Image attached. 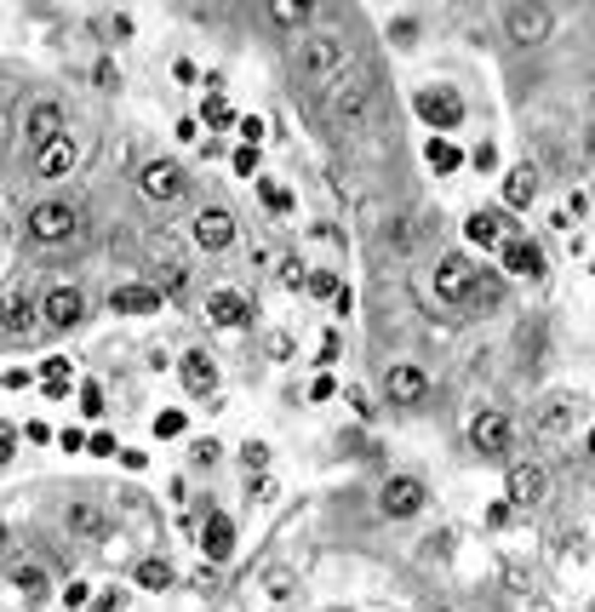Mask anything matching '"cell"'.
<instances>
[{"label":"cell","mask_w":595,"mask_h":612,"mask_svg":"<svg viewBox=\"0 0 595 612\" xmlns=\"http://www.w3.org/2000/svg\"><path fill=\"white\" fill-rule=\"evenodd\" d=\"M343 64H350V46L338 35H309L298 46V69H304L309 81H343Z\"/></svg>","instance_id":"1"},{"label":"cell","mask_w":595,"mask_h":612,"mask_svg":"<svg viewBox=\"0 0 595 612\" xmlns=\"http://www.w3.org/2000/svg\"><path fill=\"white\" fill-rule=\"evenodd\" d=\"M413 109H418V115L430 120L435 132H452V127L464 120V98H458L452 86H424V92L413 98Z\"/></svg>","instance_id":"2"},{"label":"cell","mask_w":595,"mask_h":612,"mask_svg":"<svg viewBox=\"0 0 595 612\" xmlns=\"http://www.w3.org/2000/svg\"><path fill=\"white\" fill-rule=\"evenodd\" d=\"M435 292H441L447 304H464V297L475 292V263H469L464 253H447L441 263H435Z\"/></svg>","instance_id":"3"},{"label":"cell","mask_w":595,"mask_h":612,"mask_svg":"<svg viewBox=\"0 0 595 612\" xmlns=\"http://www.w3.org/2000/svg\"><path fill=\"white\" fill-rule=\"evenodd\" d=\"M504 29H510V40L515 46H538L544 35H550V6H504Z\"/></svg>","instance_id":"4"},{"label":"cell","mask_w":595,"mask_h":612,"mask_svg":"<svg viewBox=\"0 0 595 612\" xmlns=\"http://www.w3.org/2000/svg\"><path fill=\"white\" fill-rule=\"evenodd\" d=\"M35 315H40V304L23 287H12L6 297H0V333H6V338H29V333H35Z\"/></svg>","instance_id":"5"},{"label":"cell","mask_w":595,"mask_h":612,"mask_svg":"<svg viewBox=\"0 0 595 612\" xmlns=\"http://www.w3.org/2000/svg\"><path fill=\"white\" fill-rule=\"evenodd\" d=\"M469 447L498 458V452H510V418L504 412H475L469 418Z\"/></svg>","instance_id":"6"},{"label":"cell","mask_w":595,"mask_h":612,"mask_svg":"<svg viewBox=\"0 0 595 612\" xmlns=\"http://www.w3.org/2000/svg\"><path fill=\"white\" fill-rule=\"evenodd\" d=\"M29 235H35V241H69V235H75V212L58 207V200H46V207L29 212Z\"/></svg>","instance_id":"7"},{"label":"cell","mask_w":595,"mask_h":612,"mask_svg":"<svg viewBox=\"0 0 595 612\" xmlns=\"http://www.w3.org/2000/svg\"><path fill=\"white\" fill-rule=\"evenodd\" d=\"M378 504H384V515H395V521H401V515H418V510H424V481L395 475V481L384 486V498H378Z\"/></svg>","instance_id":"8"},{"label":"cell","mask_w":595,"mask_h":612,"mask_svg":"<svg viewBox=\"0 0 595 612\" xmlns=\"http://www.w3.org/2000/svg\"><path fill=\"white\" fill-rule=\"evenodd\" d=\"M144 195L149 200H178L183 195V166L178 161H149L144 166Z\"/></svg>","instance_id":"9"},{"label":"cell","mask_w":595,"mask_h":612,"mask_svg":"<svg viewBox=\"0 0 595 612\" xmlns=\"http://www.w3.org/2000/svg\"><path fill=\"white\" fill-rule=\"evenodd\" d=\"M544 486H550V475H544L538 464H515V469H510V504H515V510L538 504V498H544Z\"/></svg>","instance_id":"10"},{"label":"cell","mask_w":595,"mask_h":612,"mask_svg":"<svg viewBox=\"0 0 595 612\" xmlns=\"http://www.w3.org/2000/svg\"><path fill=\"white\" fill-rule=\"evenodd\" d=\"M75 161H81V144H75V137L64 132V137H52V144H46L40 149V178H69V172H75Z\"/></svg>","instance_id":"11"},{"label":"cell","mask_w":595,"mask_h":612,"mask_svg":"<svg viewBox=\"0 0 595 612\" xmlns=\"http://www.w3.org/2000/svg\"><path fill=\"white\" fill-rule=\"evenodd\" d=\"M195 241L207 246V253H224V246L235 241V217L229 212H218V207H207L195 217Z\"/></svg>","instance_id":"12"},{"label":"cell","mask_w":595,"mask_h":612,"mask_svg":"<svg viewBox=\"0 0 595 612\" xmlns=\"http://www.w3.org/2000/svg\"><path fill=\"white\" fill-rule=\"evenodd\" d=\"M23 132H29V144H35V149H46L52 137H64V109H58V103H35V109H29V120H23Z\"/></svg>","instance_id":"13"},{"label":"cell","mask_w":595,"mask_h":612,"mask_svg":"<svg viewBox=\"0 0 595 612\" xmlns=\"http://www.w3.org/2000/svg\"><path fill=\"white\" fill-rule=\"evenodd\" d=\"M430 395V378L418 367H389V401L395 406H418Z\"/></svg>","instance_id":"14"},{"label":"cell","mask_w":595,"mask_h":612,"mask_svg":"<svg viewBox=\"0 0 595 612\" xmlns=\"http://www.w3.org/2000/svg\"><path fill=\"white\" fill-rule=\"evenodd\" d=\"M109 309H115V315H155V309H161V292L155 287H115L109 292Z\"/></svg>","instance_id":"15"},{"label":"cell","mask_w":595,"mask_h":612,"mask_svg":"<svg viewBox=\"0 0 595 612\" xmlns=\"http://www.w3.org/2000/svg\"><path fill=\"white\" fill-rule=\"evenodd\" d=\"M498 246H504V270L510 275H527V280L544 275V253L532 241H498Z\"/></svg>","instance_id":"16"},{"label":"cell","mask_w":595,"mask_h":612,"mask_svg":"<svg viewBox=\"0 0 595 612\" xmlns=\"http://www.w3.org/2000/svg\"><path fill=\"white\" fill-rule=\"evenodd\" d=\"M207 315H212L218 326H246V321H253V309H246V297H241V292H229V287H224V292H212V297H207Z\"/></svg>","instance_id":"17"},{"label":"cell","mask_w":595,"mask_h":612,"mask_svg":"<svg viewBox=\"0 0 595 612\" xmlns=\"http://www.w3.org/2000/svg\"><path fill=\"white\" fill-rule=\"evenodd\" d=\"M183 389H190V395H212V389H218V367H212V360L207 355H200V350H190V355H183Z\"/></svg>","instance_id":"18"},{"label":"cell","mask_w":595,"mask_h":612,"mask_svg":"<svg viewBox=\"0 0 595 612\" xmlns=\"http://www.w3.org/2000/svg\"><path fill=\"white\" fill-rule=\"evenodd\" d=\"M200 549H207V561H224L235 549V521H229V515H207V527H200Z\"/></svg>","instance_id":"19"},{"label":"cell","mask_w":595,"mask_h":612,"mask_svg":"<svg viewBox=\"0 0 595 612\" xmlns=\"http://www.w3.org/2000/svg\"><path fill=\"white\" fill-rule=\"evenodd\" d=\"M46 321H52V326H75V321H81V292H75V287H58V292H46Z\"/></svg>","instance_id":"20"},{"label":"cell","mask_w":595,"mask_h":612,"mask_svg":"<svg viewBox=\"0 0 595 612\" xmlns=\"http://www.w3.org/2000/svg\"><path fill=\"white\" fill-rule=\"evenodd\" d=\"M326 109H333L338 120H355V115L367 109V86H361V81H338L333 92H326Z\"/></svg>","instance_id":"21"},{"label":"cell","mask_w":595,"mask_h":612,"mask_svg":"<svg viewBox=\"0 0 595 612\" xmlns=\"http://www.w3.org/2000/svg\"><path fill=\"white\" fill-rule=\"evenodd\" d=\"M504 200H510V207H532V200H538V172L515 166L510 178H504Z\"/></svg>","instance_id":"22"},{"label":"cell","mask_w":595,"mask_h":612,"mask_svg":"<svg viewBox=\"0 0 595 612\" xmlns=\"http://www.w3.org/2000/svg\"><path fill=\"white\" fill-rule=\"evenodd\" d=\"M464 235H469L475 246H498V235H504V217H498V212H475V217L464 224Z\"/></svg>","instance_id":"23"},{"label":"cell","mask_w":595,"mask_h":612,"mask_svg":"<svg viewBox=\"0 0 595 612\" xmlns=\"http://www.w3.org/2000/svg\"><path fill=\"white\" fill-rule=\"evenodd\" d=\"M138 584H144V590H166L172 584V567H166V561H138Z\"/></svg>","instance_id":"24"},{"label":"cell","mask_w":595,"mask_h":612,"mask_svg":"<svg viewBox=\"0 0 595 612\" xmlns=\"http://www.w3.org/2000/svg\"><path fill=\"white\" fill-rule=\"evenodd\" d=\"M424 161H430L435 172H452V166H458V161H464V155H458V149H452V144H447V137H430V149H424Z\"/></svg>","instance_id":"25"},{"label":"cell","mask_w":595,"mask_h":612,"mask_svg":"<svg viewBox=\"0 0 595 612\" xmlns=\"http://www.w3.org/2000/svg\"><path fill=\"white\" fill-rule=\"evenodd\" d=\"M567 418H573V401H567V395H555V401L538 412V423H544V430H567Z\"/></svg>","instance_id":"26"},{"label":"cell","mask_w":595,"mask_h":612,"mask_svg":"<svg viewBox=\"0 0 595 612\" xmlns=\"http://www.w3.org/2000/svg\"><path fill=\"white\" fill-rule=\"evenodd\" d=\"M12 584H18L23 595H40L46 590V572L40 567H12Z\"/></svg>","instance_id":"27"},{"label":"cell","mask_w":595,"mask_h":612,"mask_svg":"<svg viewBox=\"0 0 595 612\" xmlns=\"http://www.w3.org/2000/svg\"><path fill=\"white\" fill-rule=\"evenodd\" d=\"M69 527H75V532H98V527H103V515L92 510V504H75V510H69Z\"/></svg>","instance_id":"28"},{"label":"cell","mask_w":595,"mask_h":612,"mask_svg":"<svg viewBox=\"0 0 595 612\" xmlns=\"http://www.w3.org/2000/svg\"><path fill=\"white\" fill-rule=\"evenodd\" d=\"M241 464H246V475L263 469V464H270V447H263V441H246V447H241Z\"/></svg>","instance_id":"29"},{"label":"cell","mask_w":595,"mask_h":612,"mask_svg":"<svg viewBox=\"0 0 595 612\" xmlns=\"http://www.w3.org/2000/svg\"><path fill=\"white\" fill-rule=\"evenodd\" d=\"M270 18H275L280 29H292V23H304L309 12H304V6H270Z\"/></svg>","instance_id":"30"},{"label":"cell","mask_w":595,"mask_h":612,"mask_svg":"<svg viewBox=\"0 0 595 612\" xmlns=\"http://www.w3.org/2000/svg\"><path fill=\"white\" fill-rule=\"evenodd\" d=\"M229 120H235V109H229L224 98H212V103H207V127H229Z\"/></svg>","instance_id":"31"},{"label":"cell","mask_w":595,"mask_h":612,"mask_svg":"<svg viewBox=\"0 0 595 612\" xmlns=\"http://www.w3.org/2000/svg\"><path fill=\"white\" fill-rule=\"evenodd\" d=\"M155 435H161V441H166V435H183V412H161V418H155Z\"/></svg>","instance_id":"32"},{"label":"cell","mask_w":595,"mask_h":612,"mask_svg":"<svg viewBox=\"0 0 595 612\" xmlns=\"http://www.w3.org/2000/svg\"><path fill=\"white\" fill-rule=\"evenodd\" d=\"M235 172H241V178H246V172H258V144L235 149Z\"/></svg>","instance_id":"33"},{"label":"cell","mask_w":595,"mask_h":612,"mask_svg":"<svg viewBox=\"0 0 595 612\" xmlns=\"http://www.w3.org/2000/svg\"><path fill=\"white\" fill-rule=\"evenodd\" d=\"M86 601H92V584H69V590H64V607H69V612L86 607Z\"/></svg>","instance_id":"34"},{"label":"cell","mask_w":595,"mask_h":612,"mask_svg":"<svg viewBox=\"0 0 595 612\" xmlns=\"http://www.w3.org/2000/svg\"><path fill=\"white\" fill-rule=\"evenodd\" d=\"M263 200H270L275 212H287V207H292V195H287V190H275V183H263Z\"/></svg>","instance_id":"35"},{"label":"cell","mask_w":595,"mask_h":612,"mask_svg":"<svg viewBox=\"0 0 595 612\" xmlns=\"http://www.w3.org/2000/svg\"><path fill=\"white\" fill-rule=\"evenodd\" d=\"M127 607V590H109V595H98V612H120Z\"/></svg>","instance_id":"36"},{"label":"cell","mask_w":595,"mask_h":612,"mask_svg":"<svg viewBox=\"0 0 595 612\" xmlns=\"http://www.w3.org/2000/svg\"><path fill=\"white\" fill-rule=\"evenodd\" d=\"M190 458H195V464H218V441H195Z\"/></svg>","instance_id":"37"},{"label":"cell","mask_w":595,"mask_h":612,"mask_svg":"<svg viewBox=\"0 0 595 612\" xmlns=\"http://www.w3.org/2000/svg\"><path fill=\"white\" fill-rule=\"evenodd\" d=\"M309 292H321V297H333V292H338V280H333V275H309Z\"/></svg>","instance_id":"38"},{"label":"cell","mask_w":595,"mask_h":612,"mask_svg":"<svg viewBox=\"0 0 595 612\" xmlns=\"http://www.w3.org/2000/svg\"><path fill=\"white\" fill-rule=\"evenodd\" d=\"M81 401H86V412H92V418L103 412V395H98V384H86V389H81Z\"/></svg>","instance_id":"39"},{"label":"cell","mask_w":595,"mask_h":612,"mask_svg":"<svg viewBox=\"0 0 595 612\" xmlns=\"http://www.w3.org/2000/svg\"><path fill=\"white\" fill-rule=\"evenodd\" d=\"M333 360H338V333H326L321 338V367H333Z\"/></svg>","instance_id":"40"},{"label":"cell","mask_w":595,"mask_h":612,"mask_svg":"<svg viewBox=\"0 0 595 612\" xmlns=\"http://www.w3.org/2000/svg\"><path fill=\"white\" fill-rule=\"evenodd\" d=\"M98 86H103V92H115V86H120V75H115V64H98Z\"/></svg>","instance_id":"41"},{"label":"cell","mask_w":595,"mask_h":612,"mask_svg":"<svg viewBox=\"0 0 595 612\" xmlns=\"http://www.w3.org/2000/svg\"><path fill=\"white\" fill-rule=\"evenodd\" d=\"M475 166H481V172L498 166V149H493V144H481V149H475Z\"/></svg>","instance_id":"42"},{"label":"cell","mask_w":595,"mask_h":612,"mask_svg":"<svg viewBox=\"0 0 595 612\" xmlns=\"http://www.w3.org/2000/svg\"><path fill=\"white\" fill-rule=\"evenodd\" d=\"M435 612H452V607H435Z\"/></svg>","instance_id":"43"}]
</instances>
